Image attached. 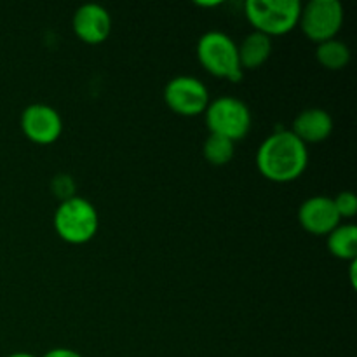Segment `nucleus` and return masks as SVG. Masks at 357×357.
<instances>
[{
  "label": "nucleus",
  "instance_id": "obj_5",
  "mask_svg": "<svg viewBox=\"0 0 357 357\" xmlns=\"http://www.w3.org/2000/svg\"><path fill=\"white\" fill-rule=\"evenodd\" d=\"M204 114L209 132L223 136L234 143L244 138L251 129V112L239 98H216L208 105Z\"/></svg>",
  "mask_w": 357,
  "mask_h": 357
},
{
  "label": "nucleus",
  "instance_id": "obj_3",
  "mask_svg": "<svg viewBox=\"0 0 357 357\" xmlns=\"http://www.w3.org/2000/svg\"><path fill=\"white\" fill-rule=\"evenodd\" d=\"M244 13L255 31L278 37L298 24L302 6L298 0H248Z\"/></svg>",
  "mask_w": 357,
  "mask_h": 357
},
{
  "label": "nucleus",
  "instance_id": "obj_7",
  "mask_svg": "<svg viewBox=\"0 0 357 357\" xmlns=\"http://www.w3.org/2000/svg\"><path fill=\"white\" fill-rule=\"evenodd\" d=\"M164 101L167 107L183 117L204 114L209 105V93L204 84L190 75L171 79L164 87Z\"/></svg>",
  "mask_w": 357,
  "mask_h": 357
},
{
  "label": "nucleus",
  "instance_id": "obj_6",
  "mask_svg": "<svg viewBox=\"0 0 357 357\" xmlns=\"http://www.w3.org/2000/svg\"><path fill=\"white\" fill-rule=\"evenodd\" d=\"M298 23L312 42L331 40L344 24V7L338 0H310L302 7Z\"/></svg>",
  "mask_w": 357,
  "mask_h": 357
},
{
  "label": "nucleus",
  "instance_id": "obj_8",
  "mask_svg": "<svg viewBox=\"0 0 357 357\" xmlns=\"http://www.w3.org/2000/svg\"><path fill=\"white\" fill-rule=\"evenodd\" d=\"M21 131L37 145H51L63 132L61 115L49 105L33 103L21 114Z\"/></svg>",
  "mask_w": 357,
  "mask_h": 357
},
{
  "label": "nucleus",
  "instance_id": "obj_15",
  "mask_svg": "<svg viewBox=\"0 0 357 357\" xmlns=\"http://www.w3.org/2000/svg\"><path fill=\"white\" fill-rule=\"evenodd\" d=\"M234 152H236L234 142L218 135H209L208 139L204 142V146H202V153H204L206 160L213 166H223V164L230 162Z\"/></svg>",
  "mask_w": 357,
  "mask_h": 357
},
{
  "label": "nucleus",
  "instance_id": "obj_2",
  "mask_svg": "<svg viewBox=\"0 0 357 357\" xmlns=\"http://www.w3.org/2000/svg\"><path fill=\"white\" fill-rule=\"evenodd\" d=\"M100 218L87 199L70 197L59 202L54 213L56 234L68 244H86L96 236Z\"/></svg>",
  "mask_w": 357,
  "mask_h": 357
},
{
  "label": "nucleus",
  "instance_id": "obj_11",
  "mask_svg": "<svg viewBox=\"0 0 357 357\" xmlns=\"http://www.w3.org/2000/svg\"><path fill=\"white\" fill-rule=\"evenodd\" d=\"M333 131V119L323 108H307L293 121L291 132L302 143H321L330 138Z\"/></svg>",
  "mask_w": 357,
  "mask_h": 357
},
{
  "label": "nucleus",
  "instance_id": "obj_18",
  "mask_svg": "<svg viewBox=\"0 0 357 357\" xmlns=\"http://www.w3.org/2000/svg\"><path fill=\"white\" fill-rule=\"evenodd\" d=\"M42 357H82L77 351L73 349H65V347H56L52 351L45 352Z\"/></svg>",
  "mask_w": 357,
  "mask_h": 357
},
{
  "label": "nucleus",
  "instance_id": "obj_16",
  "mask_svg": "<svg viewBox=\"0 0 357 357\" xmlns=\"http://www.w3.org/2000/svg\"><path fill=\"white\" fill-rule=\"evenodd\" d=\"M333 204L337 208L338 216L342 218H352L357 213V199L352 192H340L337 197L333 199Z\"/></svg>",
  "mask_w": 357,
  "mask_h": 357
},
{
  "label": "nucleus",
  "instance_id": "obj_1",
  "mask_svg": "<svg viewBox=\"0 0 357 357\" xmlns=\"http://www.w3.org/2000/svg\"><path fill=\"white\" fill-rule=\"evenodd\" d=\"M309 164L305 143L300 142L291 131L281 129L264 139L257 152V167L267 180L288 183L296 180Z\"/></svg>",
  "mask_w": 357,
  "mask_h": 357
},
{
  "label": "nucleus",
  "instance_id": "obj_13",
  "mask_svg": "<svg viewBox=\"0 0 357 357\" xmlns=\"http://www.w3.org/2000/svg\"><path fill=\"white\" fill-rule=\"evenodd\" d=\"M328 250L340 260H356L357 257V229L351 223L338 225L328 234Z\"/></svg>",
  "mask_w": 357,
  "mask_h": 357
},
{
  "label": "nucleus",
  "instance_id": "obj_19",
  "mask_svg": "<svg viewBox=\"0 0 357 357\" xmlns=\"http://www.w3.org/2000/svg\"><path fill=\"white\" fill-rule=\"evenodd\" d=\"M197 6H201V7H215V6H220V2H197Z\"/></svg>",
  "mask_w": 357,
  "mask_h": 357
},
{
  "label": "nucleus",
  "instance_id": "obj_17",
  "mask_svg": "<svg viewBox=\"0 0 357 357\" xmlns=\"http://www.w3.org/2000/svg\"><path fill=\"white\" fill-rule=\"evenodd\" d=\"M52 192L58 195L61 201H66L70 197H75V183L68 174H58L51 183Z\"/></svg>",
  "mask_w": 357,
  "mask_h": 357
},
{
  "label": "nucleus",
  "instance_id": "obj_9",
  "mask_svg": "<svg viewBox=\"0 0 357 357\" xmlns=\"http://www.w3.org/2000/svg\"><path fill=\"white\" fill-rule=\"evenodd\" d=\"M298 222L307 232L316 236H328L340 225V216L333 204V199L326 195L309 197L298 208Z\"/></svg>",
  "mask_w": 357,
  "mask_h": 357
},
{
  "label": "nucleus",
  "instance_id": "obj_12",
  "mask_svg": "<svg viewBox=\"0 0 357 357\" xmlns=\"http://www.w3.org/2000/svg\"><path fill=\"white\" fill-rule=\"evenodd\" d=\"M237 51H239L241 68H258L271 58L272 40L260 31H253L244 38L243 44L237 45Z\"/></svg>",
  "mask_w": 357,
  "mask_h": 357
},
{
  "label": "nucleus",
  "instance_id": "obj_4",
  "mask_svg": "<svg viewBox=\"0 0 357 357\" xmlns=\"http://www.w3.org/2000/svg\"><path fill=\"white\" fill-rule=\"evenodd\" d=\"M197 59L211 75L232 82L243 79L237 44L223 31H208L199 38Z\"/></svg>",
  "mask_w": 357,
  "mask_h": 357
},
{
  "label": "nucleus",
  "instance_id": "obj_20",
  "mask_svg": "<svg viewBox=\"0 0 357 357\" xmlns=\"http://www.w3.org/2000/svg\"><path fill=\"white\" fill-rule=\"evenodd\" d=\"M7 357H35V356L28 354V352H14V354H10V356H7Z\"/></svg>",
  "mask_w": 357,
  "mask_h": 357
},
{
  "label": "nucleus",
  "instance_id": "obj_10",
  "mask_svg": "<svg viewBox=\"0 0 357 357\" xmlns=\"http://www.w3.org/2000/svg\"><path fill=\"white\" fill-rule=\"evenodd\" d=\"M73 31L82 42L91 45L101 44L112 30V17L105 7L98 3H84L73 14Z\"/></svg>",
  "mask_w": 357,
  "mask_h": 357
},
{
  "label": "nucleus",
  "instance_id": "obj_14",
  "mask_svg": "<svg viewBox=\"0 0 357 357\" xmlns=\"http://www.w3.org/2000/svg\"><path fill=\"white\" fill-rule=\"evenodd\" d=\"M316 58L324 68L342 70L351 61V51H349V47L342 40L331 38V40L317 44Z\"/></svg>",
  "mask_w": 357,
  "mask_h": 357
}]
</instances>
